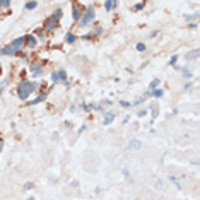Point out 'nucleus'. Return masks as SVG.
<instances>
[{"mask_svg":"<svg viewBox=\"0 0 200 200\" xmlns=\"http://www.w3.org/2000/svg\"><path fill=\"white\" fill-rule=\"evenodd\" d=\"M36 89H38V82L24 79L17 84V96H19V99H27L29 94H33Z\"/></svg>","mask_w":200,"mask_h":200,"instance_id":"nucleus-1","label":"nucleus"},{"mask_svg":"<svg viewBox=\"0 0 200 200\" xmlns=\"http://www.w3.org/2000/svg\"><path fill=\"white\" fill-rule=\"evenodd\" d=\"M94 17H96V10H94L92 5H89V7L82 12V17H80V21H79V26H80V27L89 26V24L94 21Z\"/></svg>","mask_w":200,"mask_h":200,"instance_id":"nucleus-2","label":"nucleus"},{"mask_svg":"<svg viewBox=\"0 0 200 200\" xmlns=\"http://www.w3.org/2000/svg\"><path fill=\"white\" fill-rule=\"evenodd\" d=\"M26 45V38L24 36H19V38H15V39H12L10 43H9V46L14 50V51H22V46Z\"/></svg>","mask_w":200,"mask_h":200,"instance_id":"nucleus-3","label":"nucleus"},{"mask_svg":"<svg viewBox=\"0 0 200 200\" xmlns=\"http://www.w3.org/2000/svg\"><path fill=\"white\" fill-rule=\"evenodd\" d=\"M58 24H60V22H58V21H55V19L50 15V17L45 21V24H43V31H53V29H56V27H58Z\"/></svg>","mask_w":200,"mask_h":200,"instance_id":"nucleus-4","label":"nucleus"},{"mask_svg":"<svg viewBox=\"0 0 200 200\" xmlns=\"http://www.w3.org/2000/svg\"><path fill=\"white\" fill-rule=\"evenodd\" d=\"M29 72H31L34 77L43 75V67H41V63H39V62H33V63L29 65Z\"/></svg>","mask_w":200,"mask_h":200,"instance_id":"nucleus-5","label":"nucleus"},{"mask_svg":"<svg viewBox=\"0 0 200 200\" xmlns=\"http://www.w3.org/2000/svg\"><path fill=\"white\" fill-rule=\"evenodd\" d=\"M80 17H82V9L77 2H74L72 3V19L77 22V21H80Z\"/></svg>","mask_w":200,"mask_h":200,"instance_id":"nucleus-6","label":"nucleus"},{"mask_svg":"<svg viewBox=\"0 0 200 200\" xmlns=\"http://www.w3.org/2000/svg\"><path fill=\"white\" fill-rule=\"evenodd\" d=\"M46 98H48V92H39V96L38 98H34V99H31V101H27V106H34V104H39V103H43V101H46Z\"/></svg>","mask_w":200,"mask_h":200,"instance_id":"nucleus-7","label":"nucleus"},{"mask_svg":"<svg viewBox=\"0 0 200 200\" xmlns=\"http://www.w3.org/2000/svg\"><path fill=\"white\" fill-rule=\"evenodd\" d=\"M24 38H26V45H27L29 48H34V46L38 45V38H36L34 34H26Z\"/></svg>","mask_w":200,"mask_h":200,"instance_id":"nucleus-8","label":"nucleus"},{"mask_svg":"<svg viewBox=\"0 0 200 200\" xmlns=\"http://www.w3.org/2000/svg\"><path fill=\"white\" fill-rule=\"evenodd\" d=\"M127 149H130V151H139V149H142V142L137 140V139H132V140L128 142Z\"/></svg>","mask_w":200,"mask_h":200,"instance_id":"nucleus-9","label":"nucleus"},{"mask_svg":"<svg viewBox=\"0 0 200 200\" xmlns=\"http://www.w3.org/2000/svg\"><path fill=\"white\" fill-rule=\"evenodd\" d=\"M115 118H116V113H115V111H106V113H104V122H103V125H110V123H113Z\"/></svg>","mask_w":200,"mask_h":200,"instance_id":"nucleus-10","label":"nucleus"},{"mask_svg":"<svg viewBox=\"0 0 200 200\" xmlns=\"http://www.w3.org/2000/svg\"><path fill=\"white\" fill-rule=\"evenodd\" d=\"M116 7H118V2H115V0H108V2H104V9H106V12L115 10Z\"/></svg>","mask_w":200,"mask_h":200,"instance_id":"nucleus-11","label":"nucleus"},{"mask_svg":"<svg viewBox=\"0 0 200 200\" xmlns=\"http://www.w3.org/2000/svg\"><path fill=\"white\" fill-rule=\"evenodd\" d=\"M77 39H79V36H75L74 33H67V34H65V41H67L68 45H74Z\"/></svg>","mask_w":200,"mask_h":200,"instance_id":"nucleus-12","label":"nucleus"},{"mask_svg":"<svg viewBox=\"0 0 200 200\" xmlns=\"http://www.w3.org/2000/svg\"><path fill=\"white\" fill-rule=\"evenodd\" d=\"M163 94H164V89H161V87H157V89H154V91L151 92V96H152V98H156V99L163 98Z\"/></svg>","mask_w":200,"mask_h":200,"instance_id":"nucleus-13","label":"nucleus"},{"mask_svg":"<svg viewBox=\"0 0 200 200\" xmlns=\"http://www.w3.org/2000/svg\"><path fill=\"white\" fill-rule=\"evenodd\" d=\"M50 79H51V84H53V86H55V84H58V82H60L58 70H53V72H51V75H50Z\"/></svg>","mask_w":200,"mask_h":200,"instance_id":"nucleus-14","label":"nucleus"},{"mask_svg":"<svg viewBox=\"0 0 200 200\" xmlns=\"http://www.w3.org/2000/svg\"><path fill=\"white\" fill-rule=\"evenodd\" d=\"M62 15H63V10H62V9H56V10H55V12L51 14V17H53L55 21H58V22H60V19H62Z\"/></svg>","mask_w":200,"mask_h":200,"instance_id":"nucleus-15","label":"nucleus"},{"mask_svg":"<svg viewBox=\"0 0 200 200\" xmlns=\"http://www.w3.org/2000/svg\"><path fill=\"white\" fill-rule=\"evenodd\" d=\"M36 7H38V2H26L24 3V9L26 10H34Z\"/></svg>","mask_w":200,"mask_h":200,"instance_id":"nucleus-16","label":"nucleus"},{"mask_svg":"<svg viewBox=\"0 0 200 200\" xmlns=\"http://www.w3.org/2000/svg\"><path fill=\"white\" fill-rule=\"evenodd\" d=\"M159 84H161V80H159V79H154V80H152V82L149 84V91L152 92L154 89H157V87H159Z\"/></svg>","mask_w":200,"mask_h":200,"instance_id":"nucleus-17","label":"nucleus"},{"mask_svg":"<svg viewBox=\"0 0 200 200\" xmlns=\"http://www.w3.org/2000/svg\"><path fill=\"white\" fill-rule=\"evenodd\" d=\"M82 110H84V111L96 110V104H94V103H82Z\"/></svg>","mask_w":200,"mask_h":200,"instance_id":"nucleus-18","label":"nucleus"},{"mask_svg":"<svg viewBox=\"0 0 200 200\" xmlns=\"http://www.w3.org/2000/svg\"><path fill=\"white\" fill-rule=\"evenodd\" d=\"M58 77H60V82L68 80V79H67V72H65V68H60V70H58Z\"/></svg>","mask_w":200,"mask_h":200,"instance_id":"nucleus-19","label":"nucleus"},{"mask_svg":"<svg viewBox=\"0 0 200 200\" xmlns=\"http://www.w3.org/2000/svg\"><path fill=\"white\" fill-rule=\"evenodd\" d=\"M144 7H146V2H139V3H135V5H134V10H135V12H140Z\"/></svg>","mask_w":200,"mask_h":200,"instance_id":"nucleus-20","label":"nucleus"},{"mask_svg":"<svg viewBox=\"0 0 200 200\" xmlns=\"http://www.w3.org/2000/svg\"><path fill=\"white\" fill-rule=\"evenodd\" d=\"M135 48H137V51H140V53L147 50V46H146V43H137V46H135Z\"/></svg>","mask_w":200,"mask_h":200,"instance_id":"nucleus-21","label":"nucleus"},{"mask_svg":"<svg viewBox=\"0 0 200 200\" xmlns=\"http://www.w3.org/2000/svg\"><path fill=\"white\" fill-rule=\"evenodd\" d=\"M180 70H181V74H183L185 79H190V77H192V72H190L188 68H180Z\"/></svg>","mask_w":200,"mask_h":200,"instance_id":"nucleus-22","label":"nucleus"},{"mask_svg":"<svg viewBox=\"0 0 200 200\" xmlns=\"http://www.w3.org/2000/svg\"><path fill=\"white\" fill-rule=\"evenodd\" d=\"M101 33H103V27H101V26H96V29H94V33H91V34H92V36L96 38V36H99Z\"/></svg>","mask_w":200,"mask_h":200,"instance_id":"nucleus-23","label":"nucleus"},{"mask_svg":"<svg viewBox=\"0 0 200 200\" xmlns=\"http://www.w3.org/2000/svg\"><path fill=\"white\" fill-rule=\"evenodd\" d=\"M178 58H180L178 55H173V56L169 58V62H168V63H169V65H176V62H178Z\"/></svg>","mask_w":200,"mask_h":200,"instance_id":"nucleus-24","label":"nucleus"},{"mask_svg":"<svg viewBox=\"0 0 200 200\" xmlns=\"http://www.w3.org/2000/svg\"><path fill=\"white\" fill-rule=\"evenodd\" d=\"M197 17H199V14H187V15H185L187 21H193V19H197Z\"/></svg>","mask_w":200,"mask_h":200,"instance_id":"nucleus-25","label":"nucleus"},{"mask_svg":"<svg viewBox=\"0 0 200 200\" xmlns=\"http://www.w3.org/2000/svg\"><path fill=\"white\" fill-rule=\"evenodd\" d=\"M10 0H0V7H10Z\"/></svg>","mask_w":200,"mask_h":200,"instance_id":"nucleus-26","label":"nucleus"},{"mask_svg":"<svg viewBox=\"0 0 200 200\" xmlns=\"http://www.w3.org/2000/svg\"><path fill=\"white\" fill-rule=\"evenodd\" d=\"M188 58H199V50L192 51V55H187V60H188Z\"/></svg>","mask_w":200,"mask_h":200,"instance_id":"nucleus-27","label":"nucleus"},{"mask_svg":"<svg viewBox=\"0 0 200 200\" xmlns=\"http://www.w3.org/2000/svg\"><path fill=\"white\" fill-rule=\"evenodd\" d=\"M144 101H146V98L142 96V98H139V99H135V101H134V106H139V104H142Z\"/></svg>","mask_w":200,"mask_h":200,"instance_id":"nucleus-28","label":"nucleus"},{"mask_svg":"<svg viewBox=\"0 0 200 200\" xmlns=\"http://www.w3.org/2000/svg\"><path fill=\"white\" fill-rule=\"evenodd\" d=\"M122 173H123V176L130 181V171H128V168H123V171H122Z\"/></svg>","mask_w":200,"mask_h":200,"instance_id":"nucleus-29","label":"nucleus"},{"mask_svg":"<svg viewBox=\"0 0 200 200\" xmlns=\"http://www.w3.org/2000/svg\"><path fill=\"white\" fill-rule=\"evenodd\" d=\"M33 188H34V183L33 181H29V183L24 185V190H33Z\"/></svg>","mask_w":200,"mask_h":200,"instance_id":"nucleus-30","label":"nucleus"},{"mask_svg":"<svg viewBox=\"0 0 200 200\" xmlns=\"http://www.w3.org/2000/svg\"><path fill=\"white\" fill-rule=\"evenodd\" d=\"M5 87H7V80H2V82H0V96H2V92H3Z\"/></svg>","mask_w":200,"mask_h":200,"instance_id":"nucleus-31","label":"nucleus"},{"mask_svg":"<svg viewBox=\"0 0 200 200\" xmlns=\"http://www.w3.org/2000/svg\"><path fill=\"white\" fill-rule=\"evenodd\" d=\"M120 106H122V108H130L132 104H130L128 101H120Z\"/></svg>","mask_w":200,"mask_h":200,"instance_id":"nucleus-32","label":"nucleus"},{"mask_svg":"<svg viewBox=\"0 0 200 200\" xmlns=\"http://www.w3.org/2000/svg\"><path fill=\"white\" fill-rule=\"evenodd\" d=\"M146 115H147V110H140V111L137 113V116H139V118H144Z\"/></svg>","mask_w":200,"mask_h":200,"instance_id":"nucleus-33","label":"nucleus"},{"mask_svg":"<svg viewBox=\"0 0 200 200\" xmlns=\"http://www.w3.org/2000/svg\"><path fill=\"white\" fill-rule=\"evenodd\" d=\"M86 128H87V127H86V125H80V128H79V130H77V135H80V134H82V132H86Z\"/></svg>","mask_w":200,"mask_h":200,"instance_id":"nucleus-34","label":"nucleus"},{"mask_svg":"<svg viewBox=\"0 0 200 200\" xmlns=\"http://www.w3.org/2000/svg\"><path fill=\"white\" fill-rule=\"evenodd\" d=\"M157 34H159V31H157V29H154V31H152V33L149 34V38H156Z\"/></svg>","mask_w":200,"mask_h":200,"instance_id":"nucleus-35","label":"nucleus"},{"mask_svg":"<svg viewBox=\"0 0 200 200\" xmlns=\"http://www.w3.org/2000/svg\"><path fill=\"white\" fill-rule=\"evenodd\" d=\"M197 26H199V24H197V22H190V24H188V27H190V29H195V27H197Z\"/></svg>","mask_w":200,"mask_h":200,"instance_id":"nucleus-36","label":"nucleus"},{"mask_svg":"<svg viewBox=\"0 0 200 200\" xmlns=\"http://www.w3.org/2000/svg\"><path fill=\"white\" fill-rule=\"evenodd\" d=\"M2 147H3V140L0 139V152H2Z\"/></svg>","mask_w":200,"mask_h":200,"instance_id":"nucleus-37","label":"nucleus"},{"mask_svg":"<svg viewBox=\"0 0 200 200\" xmlns=\"http://www.w3.org/2000/svg\"><path fill=\"white\" fill-rule=\"evenodd\" d=\"M27 200H34V197H29V199H27Z\"/></svg>","mask_w":200,"mask_h":200,"instance_id":"nucleus-38","label":"nucleus"},{"mask_svg":"<svg viewBox=\"0 0 200 200\" xmlns=\"http://www.w3.org/2000/svg\"><path fill=\"white\" fill-rule=\"evenodd\" d=\"M0 50H2V46H0Z\"/></svg>","mask_w":200,"mask_h":200,"instance_id":"nucleus-39","label":"nucleus"},{"mask_svg":"<svg viewBox=\"0 0 200 200\" xmlns=\"http://www.w3.org/2000/svg\"><path fill=\"white\" fill-rule=\"evenodd\" d=\"M135 200H139V199H135Z\"/></svg>","mask_w":200,"mask_h":200,"instance_id":"nucleus-40","label":"nucleus"}]
</instances>
